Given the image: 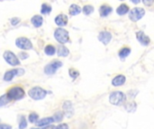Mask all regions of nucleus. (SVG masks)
Here are the masks:
<instances>
[{"label":"nucleus","mask_w":154,"mask_h":129,"mask_svg":"<svg viewBox=\"0 0 154 129\" xmlns=\"http://www.w3.org/2000/svg\"><path fill=\"white\" fill-rule=\"evenodd\" d=\"M125 100H126V96L123 92H119V91L113 92L109 95V102L116 106L122 105L125 101Z\"/></svg>","instance_id":"f257e3e1"},{"label":"nucleus","mask_w":154,"mask_h":129,"mask_svg":"<svg viewBox=\"0 0 154 129\" xmlns=\"http://www.w3.org/2000/svg\"><path fill=\"white\" fill-rule=\"evenodd\" d=\"M8 99L11 101V100H14V101H19L21 99H23L24 97V91L23 88L21 87H18V86H15V87H13L11 88L7 93H6Z\"/></svg>","instance_id":"f03ea898"},{"label":"nucleus","mask_w":154,"mask_h":129,"mask_svg":"<svg viewBox=\"0 0 154 129\" xmlns=\"http://www.w3.org/2000/svg\"><path fill=\"white\" fill-rule=\"evenodd\" d=\"M28 94H29V96L32 100H34V101H40V100H42V99L45 98V96L47 95V92L44 89L36 86V87L32 88L28 92Z\"/></svg>","instance_id":"7ed1b4c3"},{"label":"nucleus","mask_w":154,"mask_h":129,"mask_svg":"<svg viewBox=\"0 0 154 129\" xmlns=\"http://www.w3.org/2000/svg\"><path fill=\"white\" fill-rule=\"evenodd\" d=\"M54 37L56 40L61 44L67 43L69 40V34L68 31H66L65 29H61V28H59L54 31Z\"/></svg>","instance_id":"20e7f679"},{"label":"nucleus","mask_w":154,"mask_h":129,"mask_svg":"<svg viewBox=\"0 0 154 129\" xmlns=\"http://www.w3.org/2000/svg\"><path fill=\"white\" fill-rule=\"evenodd\" d=\"M145 14V10L141 7H135L130 11L129 18L133 22H137L140 19H142Z\"/></svg>","instance_id":"39448f33"},{"label":"nucleus","mask_w":154,"mask_h":129,"mask_svg":"<svg viewBox=\"0 0 154 129\" xmlns=\"http://www.w3.org/2000/svg\"><path fill=\"white\" fill-rule=\"evenodd\" d=\"M15 45L19 48L23 49V50H28V49H31L32 48V44L31 40H28L27 38H24V37H20V38L16 39Z\"/></svg>","instance_id":"423d86ee"},{"label":"nucleus","mask_w":154,"mask_h":129,"mask_svg":"<svg viewBox=\"0 0 154 129\" xmlns=\"http://www.w3.org/2000/svg\"><path fill=\"white\" fill-rule=\"evenodd\" d=\"M3 57H4L5 60L10 66H15L20 65L19 59L16 57V56H15L13 52H11V51H9V50L5 51V52L4 53Z\"/></svg>","instance_id":"0eeeda50"},{"label":"nucleus","mask_w":154,"mask_h":129,"mask_svg":"<svg viewBox=\"0 0 154 129\" xmlns=\"http://www.w3.org/2000/svg\"><path fill=\"white\" fill-rule=\"evenodd\" d=\"M62 66V62L60 61H53L47 65L44 68V72L46 75H53L56 73V71Z\"/></svg>","instance_id":"6e6552de"},{"label":"nucleus","mask_w":154,"mask_h":129,"mask_svg":"<svg viewBox=\"0 0 154 129\" xmlns=\"http://www.w3.org/2000/svg\"><path fill=\"white\" fill-rule=\"evenodd\" d=\"M24 74V70L23 69H13L10 71H7L5 75H4V80L5 82H10L12 81V79L16 76V75H23Z\"/></svg>","instance_id":"1a4fd4ad"},{"label":"nucleus","mask_w":154,"mask_h":129,"mask_svg":"<svg viewBox=\"0 0 154 129\" xmlns=\"http://www.w3.org/2000/svg\"><path fill=\"white\" fill-rule=\"evenodd\" d=\"M98 40L99 41H101L104 45H107L111 40H112V34L109 31H103L98 34Z\"/></svg>","instance_id":"9d476101"},{"label":"nucleus","mask_w":154,"mask_h":129,"mask_svg":"<svg viewBox=\"0 0 154 129\" xmlns=\"http://www.w3.org/2000/svg\"><path fill=\"white\" fill-rule=\"evenodd\" d=\"M136 38H137L138 41H139L143 46H148V45L150 44V42H151L150 38H149L143 31H137V33H136Z\"/></svg>","instance_id":"9b49d317"},{"label":"nucleus","mask_w":154,"mask_h":129,"mask_svg":"<svg viewBox=\"0 0 154 129\" xmlns=\"http://www.w3.org/2000/svg\"><path fill=\"white\" fill-rule=\"evenodd\" d=\"M63 110L65 112V115L68 118H71L74 114V110H73V107H72V103L69 101H65L63 103Z\"/></svg>","instance_id":"f8f14e48"},{"label":"nucleus","mask_w":154,"mask_h":129,"mask_svg":"<svg viewBox=\"0 0 154 129\" xmlns=\"http://www.w3.org/2000/svg\"><path fill=\"white\" fill-rule=\"evenodd\" d=\"M125 76L123 75H116L113 80H112V84L113 86L115 87H119V86H122L125 84Z\"/></svg>","instance_id":"ddd939ff"},{"label":"nucleus","mask_w":154,"mask_h":129,"mask_svg":"<svg viewBox=\"0 0 154 129\" xmlns=\"http://www.w3.org/2000/svg\"><path fill=\"white\" fill-rule=\"evenodd\" d=\"M55 23L59 26H65L68 23V17L65 14H59L55 17Z\"/></svg>","instance_id":"4468645a"},{"label":"nucleus","mask_w":154,"mask_h":129,"mask_svg":"<svg viewBox=\"0 0 154 129\" xmlns=\"http://www.w3.org/2000/svg\"><path fill=\"white\" fill-rule=\"evenodd\" d=\"M54 122V119L53 118L51 117H48V118H44L42 119H40L39 121L36 122V125L38 127H45L47 125H50L51 123H53Z\"/></svg>","instance_id":"2eb2a0df"},{"label":"nucleus","mask_w":154,"mask_h":129,"mask_svg":"<svg viewBox=\"0 0 154 129\" xmlns=\"http://www.w3.org/2000/svg\"><path fill=\"white\" fill-rule=\"evenodd\" d=\"M31 22H32V25H33L34 27L39 28V27L42 26V22H43V19H42V17L40 16V15H34V16L32 18Z\"/></svg>","instance_id":"dca6fc26"},{"label":"nucleus","mask_w":154,"mask_h":129,"mask_svg":"<svg viewBox=\"0 0 154 129\" xmlns=\"http://www.w3.org/2000/svg\"><path fill=\"white\" fill-rule=\"evenodd\" d=\"M113 11L112 7H110L109 5H106V4H104L100 7L99 9V12H100V15L102 17H105V16H107L111 12Z\"/></svg>","instance_id":"f3484780"},{"label":"nucleus","mask_w":154,"mask_h":129,"mask_svg":"<svg viewBox=\"0 0 154 129\" xmlns=\"http://www.w3.org/2000/svg\"><path fill=\"white\" fill-rule=\"evenodd\" d=\"M57 54L59 57H67L69 54V51L68 48H66L65 46H60L58 48Z\"/></svg>","instance_id":"a211bd4d"},{"label":"nucleus","mask_w":154,"mask_h":129,"mask_svg":"<svg viewBox=\"0 0 154 129\" xmlns=\"http://www.w3.org/2000/svg\"><path fill=\"white\" fill-rule=\"evenodd\" d=\"M130 53H131V48H128V47H125V48H123L119 51L118 55H119V57L121 58H125V57H127L130 55Z\"/></svg>","instance_id":"6ab92c4d"},{"label":"nucleus","mask_w":154,"mask_h":129,"mask_svg":"<svg viewBox=\"0 0 154 129\" xmlns=\"http://www.w3.org/2000/svg\"><path fill=\"white\" fill-rule=\"evenodd\" d=\"M128 11H129V7H128V5H126V4H121V5L118 6V8L116 9V13H117L119 15H124V14H125L126 13H128Z\"/></svg>","instance_id":"aec40b11"},{"label":"nucleus","mask_w":154,"mask_h":129,"mask_svg":"<svg viewBox=\"0 0 154 129\" xmlns=\"http://www.w3.org/2000/svg\"><path fill=\"white\" fill-rule=\"evenodd\" d=\"M81 12V8L78 4H71L69 7V13L71 15H77Z\"/></svg>","instance_id":"412c9836"},{"label":"nucleus","mask_w":154,"mask_h":129,"mask_svg":"<svg viewBox=\"0 0 154 129\" xmlns=\"http://www.w3.org/2000/svg\"><path fill=\"white\" fill-rule=\"evenodd\" d=\"M44 52H45V54L48 55V56H53V55L56 53V49H55V48H54L52 45H48V46L45 47Z\"/></svg>","instance_id":"4be33fe9"},{"label":"nucleus","mask_w":154,"mask_h":129,"mask_svg":"<svg viewBox=\"0 0 154 129\" xmlns=\"http://www.w3.org/2000/svg\"><path fill=\"white\" fill-rule=\"evenodd\" d=\"M51 12V7L49 4H43L42 5L41 13H42V14H48V13H50Z\"/></svg>","instance_id":"5701e85b"},{"label":"nucleus","mask_w":154,"mask_h":129,"mask_svg":"<svg viewBox=\"0 0 154 129\" xmlns=\"http://www.w3.org/2000/svg\"><path fill=\"white\" fill-rule=\"evenodd\" d=\"M125 110L128 112H134V111H135V110H136V103L133 101V102H130V103L126 104Z\"/></svg>","instance_id":"b1692460"},{"label":"nucleus","mask_w":154,"mask_h":129,"mask_svg":"<svg viewBox=\"0 0 154 129\" xmlns=\"http://www.w3.org/2000/svg\"><path fill=\"white\" fill-rule=\"evenodd\" d=\"M94 12V7L92 5H85L83 7V13L86 15H89L90 13H92Z\"/></svg>","instance_id":"393cba45"},{"label":"nucleus","mask_w":154,"mask_h":129,"mask_svg":"<svg viewBox=\"0 0 154 129\" xmlns=\"http://www.w3.org/2000/svg\"><path fill=\"white\" fill-rule=\"evenodd\" d=\"M38 119H39V116L37 114H35V113L30 114L29 115V118H28L30 123H36L38 121Z\"/></svg>","instance_id":"a878e982"},{"label":"nucleus","mask_w":154,"mask_h":129,"mask_svg":"<svg viewBox=\"0 0 154 129\" xmlns=\"http://www.w3.org/2000/svg\"><path fill=\"white\" fill-rule=\"evenodd\" d=\"M9 101H10V100L8 99V97H7L6 94L1 96V97H0V107H3V106L6 105L7 102H8Z\"/></svg>","instance_id":"bb28decb"},{"label":"nucleus","mask_w":154,"mask_h":129,"mask_svg":"<svg viewBox=\"0 0 154 129\" xmlns=\"http://www.w3.org/2000/svg\"><path fill=\"white\" fill-rule=\"evenodd\" d=\"M27 128V122L25 120V118L23 116L21 118V121L19 123V129H25Z\"/></svg>","instance_id":"cd10ccee"},{"label":"nucleus","mask_w":154,"mask_h":129,"mask_svg":"<svg viewBox=\"0 0 154 129\" xmlns=\"http://www.w3.org/2000/svg\"><path fill=\"white\" fill-rule=\"evenodd\" d=\"M62 119H63V114L61 112H60V111L57 112V113H55V115L53 117V119L56 122H60L62 120Z\"/></svg>","instance_id":"c85d7f7f"},{"label":"nucleus","mask_w":154,"mask_h":129,"mask_svg":"<svg viewBox=\"0 0 154 129\" xmlns=\"http://www.w3.org/2000/svg\"><path fill=\"white\" fill-rule=\"evenodd\" d=\"M79 75V72L77 71L76 69H69V76L72 77L73 79H76Z\"/></svg>","instance_id":"c756f323"},{"label":"nucleus","mask_w":154,"mask_h":129,"mask_svg":"<svg viewBox=\"0 0 154 129\" xmlns=\"http://www.w3.org/2000/svg\"><path fill=\"white\" fill-rule=\"evenodd\" d=\"M20 22V19L17 18V17H14V18H12L11 19V24L12 25H16Z\"/></svg>","instance_id":"7c9ffc66"},{"label":"nucleus","mask_w":154,"mask_h":129,"mask_svg":"<svg viewBox=\"0 0 154 129\" xmlns=\"http://www.w3.org/2000/svg\"><path fill=\"white\" fill-rule=\"evenodd\" d=\"M55 129H69V126L67 124H60L58 127H56Z\"/></svg>","instance_id":"2f4dec72"},{"label":"nucleus","mask_w":154,"mask_h":129,"mask_svg":"<svg viewBox=\"0 0 154 129\" xmlns=\"http://www.w3.org/2000/svg\"><path fill=\"white\" fill-rule=\"evenodd\" d=\"M143 4H144L145 5L150 6V5H152V4H153L154 0H143Z\"/></svg>","instance_id":"473e14b6"},{"label":"nucleus","mask_w":154,"mask_h":129,"mask_svg":"<svg viewBox=\"0 0 154 129\" xmlns=\"http://www.w3.org/2000/svg\"><path fill=\"white\" fill-rule=\"evenodd\" d=\"M19 57H20L21 59H26L28 57V54L27 53H24V52H21L19 54Z\"/></svg>","instance_id":"72a5a7b5"},{"label":"nucleus","mask_w":154,"mask_h":129,"mask_svg":"<svg viewBox=\"0 0 154 129\" xmlns=\"http://www.w3.org/2000/svg\"><path fill=\"white\" fill-rule=\"evenodd\" d=\"M0 129H12V127L6 124H0Z\"/></svg>","instance_id":"f704fd0d"},{"label":"nucleus","mask_w":154,"mask_h":129,"mask_svg":"<svg viewBox=\"0 0 154 129\" xmlns=\"http://www.w3.org/2000/svg\"><path fill=\"white\" fill-rule=\"evenodd\" d=\"M43 129H55L54 126H49V127H45Z\"/></svg>","instance_id":"c9c22d12"},{"label":"nucleus","mask_w":154,"mask_h":129,"mask_svg":"<svg viewBox=\"0 0 154 129\" xmlns=\"http://www.w3.org/2000/svg\"><path fill=\"white\" fill-rule=\"evenodd\" d=\"M131 2L134 4H139L141 2V0H131Z\"/></svg>","instance_id":"e433bc0d"},{"label":"nucleus","mask_w":154,"mask_h":129,"mask_svg":"<svg viewBox=\"0 0 154 129\" xmlns=\"http://www.w3.org/2000/svg\"><path fill=\"white\" fill-rule=\"evenodd\" d=\"M32 129H39V128H32Z\"/></svg>","instance_id":"4c0bfd02"},{"label":"nucleus","mask_w":154,"mask_h":129,"mask_svg":"<svg viewBox=\"0 0 154 129\" xmlns=\"http://www.w3.org/2000/svg\"><path fill=\"white\" fill-rule=\"evenodd\" d=\"M119 1H124V0H119Z\"/></svg>","instance_id":"58836bf2"}]
</instances>
